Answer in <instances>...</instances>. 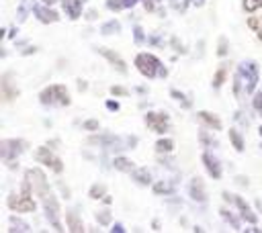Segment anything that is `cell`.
Listing matches in <instances>:
<instances>
[{
    "mask_svg": "<svg viewBox=\"0 0 262 233\" xmlns=\"http://www.w3.org/2000/svg\"><path fill=\"white\" fill-rule=\"evenodd\" d=\"M8 207H11L13 211H17V213H31V211H35V200L31 199V184H29L27 180H25V186H23V192L18 194H13L11 199H8Z\"/></svg>",
    "mask_w": 262,
    "mask_h": 233,
    "instance_id": "obj_5",
    "label": "cell"
},
{
    "mask_svg": "<svg viewBox=\"0 0 262 233\" xmlns=\"http://www.w3.org/2000/svg\"><path fill=\"white\" fill-rule=\"evenodd\" d=\"M256 82H258V67L254 62H246V64H242L240 66V74L236 78V90L240 88L242 84H244V88L246 92H254L256 88Z\"/></svg>",
    "mask_w": 262,
    "mask_h": 233,
    "instance_id": "obj_4",
    "label": "cell"
},
{
    "mask_svg": "<svg viewBox=\"0 0 262 233\" xmlns=\"http://www.w3.org/2000/svg\"><path fill=\"white\" fill-rule=\"evenodd\" d=\"M138 0H123V6H133Z\"/></svg>",
    "mask_w": 262,
    "mask_h": 233,
    "instance_id": "obj_37",
    "label": "cell"
},
{
    "mask_svg": "<svg viewBox=\"0 0 262 233\" xmlns=\"http://www.w3.org/2000/svg\"><path fill=\"white\" fill-rule=\"evenodd\" d=\"M244 8L248 13H254L258 8H262V0H244Z\"/></svg>",
    "mask_w": 262,
    "mask_h": 233,
    "instance_id": "obj_25",
    "label": "cell"
},
{
    "mask_svg": "<svg viewBox=\"0 0 262 233\" xmlns=\"http://www.w3.org/2000/svg\"><path fill=\"white\" fill-rule=\"evenodd\" d=\"M191 2H192V4H197V6H201L203 2H205V0H191Z\"/></svg>",
    "mask_w": 262,
    "mask_h": 233,
    "instance_id": "obj_39",
    "label": "cell"
},
{
    "mask_svg": "<svg viewBox=\"0 0 262 233\" xmlns=\"http://www.w3.org/2000/svg\"><path fill=\"white\" fill-rule=\"evenodd\" d=\"M13 225H17V227H21V231H29V227L25 225V223H21V221H17V219H13Z\"/></svg>",
    "mask_w": 262,
    "mask_h": 233,
    "instance_id": "obj_35",
    "label": "cell"
},
{
    "mask_svg": "<svg viewBox=\"0 0 262 233\" xmlns=\"http://www.w3.org/2000/svg\"><path fill=\"white\" fill-rule=\"evenodd\" d=\"M254 109L262 115V94H256V99H254Z\"/></svg>",
    "mask_w": 262,
    "mask_h": 233,
    "instance_id": "obj_32",
    "label": "cell"
},
{
    "mask_svg": "<svg viewBox=\"0 0 262 233\" xmlns=\"http://www.w3.org/2000/svg\"><path fill=\"white\" fill-rule=\"evenodd\" d=\"M25 178H27L29 184H31L33 192L41 199L43 207H45L47 221H50L57 231H62V225H60V205H57L53 192L50 190V184H47V180H45V174L41 170H37V168H31V170H27Z\"/></svg>",
    "mask_w": 262,
    "mask_h": 233,
    "instance_id": "obj_1",
    "label": "cell"
},
{
    "mask_svg": "<svg viewBox=\"0 0 262 233\" xmlns=\"http://www.w3.org/2000/svg\"><path fill=\"white\" fill-rule=\"evenodd\" d=\"M106 109H109V111H119V102L109 100V102H106Z\"/></svg>",
    "mask_w": 262,
    "mask_h": 233,
    "instance_id": "obj_34",
    "label": "cell"
},
{
    "mask_svg": "<svg viewBox=\"0 0 262 233\" xmlns=\"http://www.w3.org/2000/svg\"><path fill=\"white\" fill-rule=\"evenodd\" d=\"M55 2V0H45V4H53Z\"/></svg>",
    "mask_w": 262,
    "mask_h": 233,
    "instance_id": "obj_40",
    "label": "cell"
},
{
    "mask_svg": "<svg viewBox=\"0 0 262 233\" xmlns=\"http://www.w3.org/2000/svg\"><path fill=\"white\" fill-rule=\"evenodd\" d=\"M199 119L201 121H205L211 129H215V131H221V121L217 119V115H213V113H207V111H199Z\"/></svg>",
    "mask_w": 262,
    "mask_h": 233,
    "instance_id": "obj_13",
    "label": "cell"
},
{
    "mask_svg": "<svg viewBox=\"0 0 262 233\" xmlns=\"http://www.w3.org/2000/svg\"><path fill=\"white\" fill-rule=\"evenodd\" d=\"M99 53L105 55L106 60H109V64H113L121 74H127V66H125V62L121 60V55H117V53L111 51V50H106V47H99Z\"/></svg>",
    "mask_w": 262,
    "mask_h": 233,
    "instance_id": "obj_8",
    "label": "cell"
},
{
    "mask_svg": "<svg viewBox=\"0 0 262 233\" xmlns=\"http://www.w3.org/2000/svg\"><path fill=\"white\" fill-rule=\"evenodd\" d=\"M115 168L117 170H121V172H133L135 170V166H133V162H129V160H125V158H115Z\"/></svg>",
    "mask_w": 262,
    "mask_h": 233,
    "instance_id": "obj_16",
    "label": "cell"
},
{
    "mask_svg": "<svg viewBox=\"0 0 262 233\" xmlns=\"http://www.w3.org/2000/svg\"><path fill=\"white\" fill-rule=\"evenodd\" d=\"M133 176H135V180H138L140 184H143V186H148V184L152 182L150 178V172L148 170H145V168H141V170H133Z\"/></svg>",
    "mask_w": 262,
    "mask_h": 233,
    "instance_id": "obj_18",
    "label": "cell"
},
{
    "mask_svg": "<svg viewBox=\"0 0 262 233\" xmlns=\"http://www.w3.org/2000/svg\"><path fill=\"white\" fill-rule=\"evenodd\" d=\"M135 41H138V43H141V41H143V33H141V29H140V27L135 29Z\"/></svg>",
    "mask_w": 262,
    "mask_h": 233,
    "instance_id": "obj_33",
    "label": "cell"
},
{
    "mask_svg": "<svg viewBox=\"0 0 262 233\" xmlns=\"http://www.w3.org/2000/svg\"><path fill=\"white\" fill-rule=\"evenodd\" d=\"M113 231H117V233H123L125 229H123V225H119V223H117V225H115V227H113Z\"/></svg>",
    "mask_w": 262,
    "mask_h": 233,
    "instance_id": "obj_38",
    "label": "cell"
},
{
    "mask_svg": "<svg viewBox=\"0 0 262 233\" xmlns=\"http://www.w3.org/2000/svg\"><path fill=\"white\" fill-rule=\"evenodd\" d=\"M106 6H109L111 11H119V8H123V2H121V0H109Z\"/></svg>",
    "mask_w": 262,
    "mask_h": 233,
    "instance_id": "obj_29",
    "label": "cell"
},
{
    "mask_svg": "<svg viewBox=\"0 0 262 233\" xmlns=\"http://www.w3.org/2000/svg\"><path fill=\"white\" fill-rule=\"evenodd\" d=\"M2 90H4V99H6V100H13L15 96L18 94L17 90H13V88H11V82H8V76H4V82H2Z\"/></svg>",
    "mask_w": 262,
    "mask_h": 233,
    "instance_id": "obj_20",
    "label": "cell"
},
{
    "mask_svg": "<svg viewBox=\"0 0 262 233\" xmlns=\"http://www.w3.org/2000/svg\"><path fill=\"white\" fill-rule=\"evenodd\" d=\"M203 162H205V168L209 172V176H213L215 180L221 178V166H219V162L213 158L211 153H203Z\"/></svg>",
    "mask_w": 262,
    "mask_h": 233,
    "instance_id": "obj_9",
    "label": "cell"
},
{
    "mask_svg": "<svg viewBox=\"0 0 262 233\" xmlns=\"http://www.w3.org/2000/svg\"><path fill=\"white\" fill-rule=\"evenodd\" d=\"M229 141L234 143V148L238 151H244V139H242V135L236 129H229Z\"/></svg>",
    "mask_w": 262,
    "mask_h": 233,
    "instance_id": "obj_17",
    "label": "cell"
},
{
    "mask_svg": "<svg viewBox=\"0 0 262 233\" xmlns=\"http://www.w3.org/2000/svg\"><path fill=\"white\" fill-rule=\"evenodd\" d=\"M82 4H84V0H64V8H66V13L70 15V18H78L80 17Z\"/></svg>",
    "mask_w": 262,
    "mask_h": 233,
    "instance_id": "obj_10",
    "label": "cell"
},
{
    "mask_svg": "<svg viewBox=\"0 0 262 233\" xmlns=\"http://www.w3.org/2000/svg\"><path fill=\"white\" fill-rule=\"evenodd\" d=\"M135 66H138V70L141 76L145 78H156V76H166V67L160 64V60L156 55L152 53H140L135 57Z\"/></svg>",
    "mask_w": 262,
    "mask_h": 233,
    "instance_id": "obj_2",
    "label": "cell"
},
{
    "mask_svg": "<svg viewBox=\"0 0 262 233\" xmlns=\"http://www.w3.org/2000/svg\"><path fill=\"white\" fill-rule=\"evenodd\" d=\"M145 125H148L152 131L164 133V131H168V116L162 113H148L145 115Z\"/></svg>",
    "mask_w": 262,
    "mask_h": 233,
    "instance_id": "obj_7",
    "label": "cell"
},
{
    "mask_svg": "<svg viewBox=\"0 0 262 233\" xmlns=\"http://www.w3.org/2000/svg\"><path fill=\"white\" fill-rule=\"evenodd\" d=\"M111 94H115V96H127V90L121 88V86H111Z\"/></svg>",
    "mask_w": 262,
    "mask_h": 233,
    "instance_id": "obj_30",
    "label": "cell"
},
{
    "mask_svg": "<svg viewBox=\"0 0 262 233\" xmlns=\"http://www.w3.org/2000/svg\"><path fill=\"white\" fill-rule=\"evenodd\" d=\"M223 82H226V67L221 66L219 70H217V74L213 76V86H215V88H219V86H221Z\"/></svg>",
    "mask_w": 262,
    "mask_h": 233,
    "instance_id": "obj_22",
    "label": "cell"
},
{
    "mask_svg": "<svg viewBox=\"0 0 262 233\" xmlns=\"http://www.w3.org/2000/svg\"><path fill=\"white\" fill-rule=\"evenodd\" d=\"M96 219H99V223H103V225H109L111 223V215H109V211H103L96 215Z\"/></svg>",
    "mask_w": 262,
    "mask_h": 233,
    "instance_id": "obj_27",
    "label": "cell"
},
{
    "mask_svg": "<svg viewBox=\"0 0 262 233\" xmlns=\"http://www.w3.org/2000/svg\"><path fill=\"white\" fill-rule=\"evenodd\" d=\"M172 148H174V141L172 139H160L158 143H156V150L158 151H172Z\"/></svg>",
    "mask_w": 262,
    "mask_h": 233,
    "instance_id": "obj_23",
    "label": "cell"
},
{
    "mask_svg": "<svg viewBox=\"0 0 262 233\" xmlns=\"http://www.w3.org/2000/svg\"><path fill=\"white\" fill-rule=\"evenodd\" d=\"M66 223H68V229L74 231V233H80V231H84L82 221H80V217L76 215V213H66Z\"/></svg>",
    "mask_w": 262,
    "mask_h": 233,
    "instance_id": "obj_15",
    "label": "cell"
},
{
    "mask_svg": "<svg viewBox=\"0 0 262 233\" xmlns=\"http://www.w3.org/2000/svg\"><path fill=\"white\" fill-rule=\"evenodd\" d=\"M234 202L238 205V209H240V213H242V217H244L248 223H256L258 221V217L252 213V209L248 207V202H244V199H240V197H236L234 199Z\"/></svg>",
    "mask_w": 262,
    "mask_h": 233,
    "instance_id": "obj_11",
    "label": "cell"
},
{
    "mask_svg": "<svg viewBox=\"0 0 262 233\" xmlns=\"http://www.w3.org/2000/svg\"><path fill=\"white\" fill-rule=\"evenodd\" d=\"M82 127H84L86 131H96V129H99V121H86Z\"/></svg>",
    "mask_w": 262,
    "mask_h": 233,
    "instance_id": "obj_28",
    "label": "cell"
},
{
    "mask_svg": "<svg viewBox=\"0 0 262 233\" xmlns=\"http://www.w3.org/2000/svg\"><path fill=\"white\" fill-rule=\"evenodd\" d=\"M33 6H35V0H25L23 6H21V11H18V18H21V21H23L25 15L29 13V8H33Z\"/></svg>",
    "mask_w": 262,
    "mask_h": 233,
    "instance_id": "obj_26",
    "label": "cell"
},
{
    "mask_svg": "<svg viewBox=\"0 0 262 233\" xmlns=\"http://www.w3.org/2000/svg\"><path fill=\"white\" fill-rule=\"evenodd\" d=\"M119 23L117 21H111V23H106V25H103V29H101V33L103 35H111V33H117L119 31Z\"/></svg>",
    "mask_w": 262,
    "mask_h": 233,
    "instance_id": "obj_21",
    "label": "cell"
},
{
    "mask_svg": "<svg viewBox=\"0 0 262 233\" xmlns=\"http://www.w3.org/2000/svg\"><path fill=\"white\" fill-rule=\"evenodd\" d=\"M154 192H156V194H172L174 192V186H172L170 182L164 180V182L154 184Z\"/></svg>",
    "mask_w": 262,
    "mask_h": 233,
    "instance_id": "obj_19",
    "label": "cell"
},
{
    "mask_svg": "<svg viewBox=\"0 0 262 233\" xmlns=\"http://www.w3.org/2000/svg\"><path fill=\"white\" fill-rule=\"evenodd\" d=\"M39 100L43 104H60V106H68L70 104V94H68V88L64 84H53L47 86L45 90H41Z\"/></svg>",
    "mask_w": 262,
    "mask_h": 233,
    "instance_id": "obj_3",
    "label": "cell"
},
{
    "mask_svg": "<svg viewBox=\"0 0 262 233\" xmlns=\"http://www.w3.org/2000/svg\"><path fill=\"white\" fill-rule=\"evenodd\" d=\"M258 131H260V137H262V127H260V129H258Z\"/></svg>",
    "mask_w": 262,
    "mask_h": 233,
    "instance_id": "obj_42",
    "label": "cell"
},
{
    "mask_svg": "<svg viewBox=\"0 0 262 233\" xmlns=\"http://www.w3.org/2000/svg\"><path fill=\"white\" fill-rule=\"evenodd\" d=\"M217 53H219V55H226V53H227V41H226V39H221V41H219Z\"/></svg>",
    "mask_w": 262,
    "mask_h": 233,
    "instance_id": "obj_31",
    "label": "cell"
},
{
    "mask_svg": "<svg viewBox=\"0 0 262 233\" xmlns=\"http://www.w3.org/2000/svg\"><path fill=\"white\" fill-rule=\"evenodd\" d=\"M191 197L195 199V200H205L207 199V192H205V186H203V182L199 178H195L191 182Z\"/></svg>",
    "mask_w": 262,
    "mask_h": 233,
    "instance_id": "obj_12",
    "label": "cell"
},
{
    "mask_svg": "<svg viewBox=\"0 0 262 233\" xmlns=\"http://www.w3.org/2000/svg\"><path fill=\"white\" fill-rule=\"evenodd\" d=\"M105 184H94L90 188V199H103L105 197Z\"/></svg>",
    "mask_w": 262,
    "mask_h": 233,
    "instance_id": "obj_24",
    "label": "cell"
},
{
    "mask_svg": "<svg viewBox=\"0 0 262 233\" xmlns=\"http://www.w3.org/2000/svg\"><path fill=\"white\" fill-rule=\"evenodd\" d=\"M35 13H37V17H39L41 23H57V21H60L57 13L55 11H50V8L39 6V8H35Z\"/></svg>",
    "mask_w": 262,
    "mask_h": 233,
    "instance_id": "obj_14",
    "label": "cell"
},
{
    "mask_svg": "<svg viewBox=\"0 0 262 233\" xmlns=\"http://www.w3.org/2000/svg\"><path fill=\"white\" fill-rule=\"evenodd\" d=\"M248 25H250L252 29H256V27H258V21H256V18H250V21H248Z\"/></svg>",
    "mask_w": 262,
    "mask_h": 233,
    "instance_id": "obj_36",
    "label": "cell"
},
{
    "mask_svg": "<svg viewBox=\"0 0 262 233\" xmlns=\"http://www.w3.org/2000/svg\"><path fill=\"white\" fill-rule=\"evenodd\" d=\"M37 162H39V164H45V166H50V168H52L53 172H57V174L64 170L62 160L57 158V155H53L47 148H39V150H37Z\"/></svg>",
    "mask_w": 262,
    "mask_h": 233,
    "instance_id": "obj_6",
    "label": "cell"
},
{
    "mask_svg": "<svg viewBox=\"0 0 262 233\" xmlns=\"http://www.w3.org/2000/svg\"><path fill=\"white\" fill-rule=\"evenodd\" d=\"M258 39H260V41H262V29H260V31H258Z\"/></svg>",
    "mask_w": 262,
    "mask_h": 233,
    "instance_id": "obj_41",
    "label": "cell"
}]
</instances>
